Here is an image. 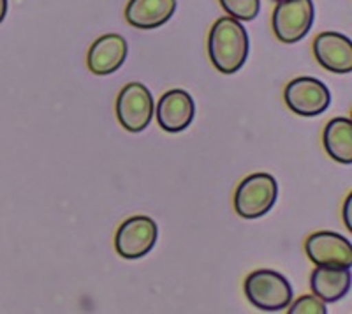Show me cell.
Instances as JSON below:
<instances>
[{"label": "cell", "instance_id": "cell-1", "mask_svg": "<svg viewBox=\"0 0 352 314\" xmlns=\"http://www.w3.org/2000/svg\"><path fill=\"white\" fill-rule=\"evenodd\" d=\"M248 52L250 41L241 21L222 17L212 25L208 34V56L219 73H238L247 62Z\"/></svg>", "mask_w": 352, "mask_h": 314}, {"label": "cell", "instance_id": "cell-2", "mask_svg": "<svg viewBox=\"0 0 352 314\" xmlns=\"http://www.w3.org/2000/svg\"><path fill=\"white\" fill-rule=\"evenodd\" d=\"M243 291L248 302L264 313L285 311L294 297L287 278L272 269L254 270L252 274L245 279Z\"/></svg>", "mask_w": 352, "mask_h": 314}, {"label": "cell", "instance_id": "cell-3", "mask_svg": "<svg viewBox=\"0 0 352 314\" xmlns=\"http://www.w3.org/2000/svg\"><path fill=\"white\" fill-rule=\"evenodd\" d=\"M278 184L270 174H252L240 182L234 193V210L243 219H259L273 209Z\"/></svg>", "mask_w": 352, "mask_h": 314}, {"label": "cell", "instance_id": "cell-4", "mask_svg": "<svg viewBox=\"0 0 352 314\" xmlns=\"http://www.w3.org/2000/svg\"><path fill=\"white\" fill-rule=\"evenodd\" d=\"M316 18L312 0H282L272 14L275 37L284 45H294L307 37Z\"/></svg>", "mask_w": 352, "mask_h": 314}, {"label": "cell", "instance_id": "cell-5", "mask_svg": "<svg viewBox=\"0 0 352 314\" xmlns=\"http://www.w3.org/2000/svg\"><path fill=\"white\" fill-rule=\"evenodd\" d=\"M116 118L129 133H141L155 115V101L146 85L140 81L127 83L116 97Z\"/></svg>", "mask_w": 352, "mask_h": 314}, {"label": "cell", "instance_id": "cell-6", "mask_svg": "<svg viewBox=\"0 0 352 314\" xmlns=\"http://www.w3.org/2000/svg\"><path fill=\"white\" fill-rule=\"evenodd\" d=\"M159 228L148 216H134L118 226L115 235V251L124 260L144 258L155 247Z\"/></svg>", "mask_w": 352, "mask_h": 314}, {"label": "cell", "instance_id": "cell-7", "mask_svg": "<svg viewBox=\"0 0 352 314\" xmlns=\"http://www.w3.org/2000/svg\"><path fill=\"white\" fill-rule=\"evenodd\" d=\"M284 103L300 117H317L329 108L331 94L328 87L317 78L300 76L285 85Z\"/></svg>", "mask_w": 352, "mask_h": 314}, {"label": "cell", "instance_id": "cell-8", "mask_svg": "<svg viewBox=\"0 0 352 314\" xmlns=\"http://www.w3.org/2000/svg\"><path fill=\"white\" fill-rule=\"evenodd\" d=\"M305 253L316 266H352V244L335 231H316L305 240Z\"/></svg>", "mask_w": 352, "mask_h": 314}, {"label": "cell", "instance_id": "cell-9", "mask_svg": "<svg viewBox=\"0 0 352 314\" xmlns=\"http://www.w3.org/2000/svg\"><path fill=\"white\" fill-rule=\"evenodd\" d=\"M155 117L159 127L166 133H184L196 117V103L185 90H169L157 103Z\"/></svg>", "mask_w": 352, "mask_h": 314}, {"label": "cell", "instance_id": "cell-10", "mask_svg": "<svg viewBox=\"0 0 352 314\" xmlns=\"http://www.w3.org/2000/svg\"><path fill=\"white\" fill-rule=\"evenodd\" d=\"M127 39L120 34H106L96 39L88 50V71L97 76H108L116 73L127 61Z\"/></svg>", "mask_w": 352, "mask_h": 314}, {"label": "cell", "instance_id": "cell-11", "mask_svg": "<svg viewBox=\"0 0 352 314\" xmlns=\"http://www.w3.org/2000/svg\"><path fill=\"white\" fill-rule=\"evenodd\" d=\"M314 56L320 67L335 74H349L352 71V43L338 32H320L314 39Z\"/></svg>", "mask_w": 352, "mask_h": 314}, {"label": "cell", "instance_id": "cell-12", "mask_svg": "<svg viewBox=\"0 0 352 314\" xmlns=\"http://www.w3.org/2000/svg\"><path fill=\"white\" fill-rule=\"evenodd\" d=\"M176 0H129L125 6V20L140 30H153L173 18Z\"/></svg>", "mask_w": 352, "mask_h": 314}, {"label": "cell", "instance_id": "cell-13", "mask_svg": "<svg viewBox=\"0 0 352 314\" xmlns=\"http://www.w3.org/2000/svg\"><path fill=\"white\" fill-rule=\"evenodd\" d=\"M351 269L347 266H316L310 275V290L324 304H333L351 291Z\"/></svg>", "mask_w": 352, "mask_h": 314}, {"label": "cell", "instance_id": "cell-14", "mask_svg": "<svg viewBox=\"0 0 352 314\" xmlns=\"http://www.w3.org/2000/svg\"><path fill=\"white\" fill-rule=\"evenodd\" d=\"M322 145L333 161L340 165L352 163V122L351 118L336 117L326 124L322 131Z\"/></svg>", "mask_w": 352, "mask_h": 314}, {"label": "cell", "instance_id": "cell-15", "mask_svg": "<svg viewBox=\"0 0 352 314\" xmlns=\"http://www.w3.org/2000/svg\"><path fill=\"white\" fill-rule=\"evenodd\" d=\"M222 9L238 21L256 20L261 11V0H219Z\"/></svg>", "mask_w": 352, "mask_h": 314}, {"label": "cell", "instance_id": "cell-16", "mask_svg": "<svg viewBox=\"0 0 352 314\" xmlns=\"http://www.w3.org/2000/svg\"><path fill=\"white\" fill-rule=\"evenodd\" d=\"M289 314H326V304L316 295H303L296 300L291 302L287 307Z\"/></svg>", "mask_w": 352, "mask_h": 314}, {"label": "cell", "instance_id": "cell-17", "mask_svg": "<svg viewBox=\"0 0 352 314\" xmlns=\"http://www.w3.org/2000/svg\"><path fill=\"white\" fill-rule=\"evenodd\" d=\"M351 207H352V194H349V196L345 198L344 210H342V216H344L345 228H347L349 231H352V221H351Z\"/></svg>", "mask_w": 352, "mask_h": 314}, {"label": "cell", "instance_id": "cell-18", "mask_svg": "<svg viewBox=\"0 0 352 314\" xmlns=\"http://www.w3.org/2000/svg\"><path fill=\"white\" fill-rule=\"evenodd\" d=\"M6 14H8V0H0V23L4 21Z\"/></svg>", "mask_w": 352, "mask_h": 314}, {"label": "cell", "instance_id": "cell-19", "mask_svg": "<svg viewBox=\"0 0 352 314\" xmlns=\"http://www.w3.org/2000/svg\"><path fill=\"white\" fill-rule=\"evenodd\" d=\"M273 2H275V4H276V2H282V0H273Z\"/></svg>", "mask_w": 352, "mask_h": 314}]
</instances>
